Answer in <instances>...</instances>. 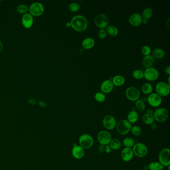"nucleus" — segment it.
<instances>
[{
    "label": "nucleus",
    "instance_id": "obj_6",
    "mask_svg": "<svg viewBox=\"0 0 170 170\" xmlns=\"http://www.w3.org/2000/svg\"><path fill=\"white\" fill-rule=\"evenodd\" d=\"M132 150L134 155L139 158H143L146 156L148 152L147 147L145 144L141 143H138L134 144Z\"/></svg>",
    "mask_w": 170,
    "mask_h": 170
},
{
    "label": "nucleus",
    "instance_id": "obj_50",
    "mask_svg": "<svg viewBox=\"0 0 170 170\" xmlns=\"http://www.w3.org/2000/svg\"><path fill=\"white\" fill-rule=\"evenodd\" d=\"M170 76H169L168 77V83H167L169 85H170Z\"/></svg>",
    "mask_w": 170,
    "mask_h": 170
},
{
    "label": "nucleus",
    "instance_id": "obj_9",
    "mask_svg": "<svg viewBox=\"0 0 170 170\" xmlns=\"http://www.w3.org/2000/svg\"><path fill=\"white\" fill-rule=\"evenodd\" d=\"M97 140L99 144L103 146L109 144L112 140V136L109 132L106 130L101 131L97 134Z\"/></svg>",
    "mask_w": 170,
    "mask_h": 170
},
{
    "label": "nucleus",
    "instance_id": "obj_16",
    "mask_svg": "<svg viewBox=\"0 0 170 170\" xmlns=\"http://www.w3.org/2000/svg\"><path fill=\"white\" fill-rule=\"evenodd\" d=\"M142 17L140 14L135 13L132 14L129 17V23L132 26H138L142 24Z\"/></svg>",
    "mask_w": 170,
    "mask_h": 170
},
{
    "label": "nucleus",
    "instance_id": "obj_42",
    "mask_svg": "<svg viewBox=\"0 0 170 170\" xmlns=\"http://www.w3.org/2000/svg\"><path fill=\"white\" fill-rule=\"evenodd\" d=\"M38 106L42 108H45L47 107V103L43 101H40L38 102Z\"/></svg>",
    "mask_w": 170,
    "mask_h": 170
},
{
    "label": "nucleus",
    "instance_id": "obj_39",
    "mask_svg": "<svg viewBox=\"0 0 170 170\" xmlns=\"http://www.w3.org/2000/svg\"><path fill=\"white\" fill-rule=\"evenodd\" d=\"M107 33L105 29H100L98 32V37L101 39H104L107 36Z\"/></svg>",
    "mask_w": 170,
    "mask_h": 170
},
{
    "label": "nucleus",
    "instance_id": "obj_11",
    "mask_svg": "<svg viewBox=\"0 0 170 170\" xmlns=\"http://www.w3.org/2000/svg\"><path fill=\"white\" fill-rule=\"evenodd\" d=\"M125 95L127 99L131 101H136L140 96V92L135 87H129L125 91Z\"/></svg>",
    "mask_w": 170,
    "mask_h": 170
},
{
    "label": "nucleus",
    "instance_id": "obj_43",
    "mask_svg": "<svg viewBox=\"0 0 170 170\" xmlns=\"http://www.w3.org/2000/svg\"><path fill=\"white\" fill-rule=\"evenodd\" d=\"M111 151H112V149L109 145L105 146V152L106 153L109 154L111 153Z\"/></svg>",
    "mask_w": 170,
    "mask_h": 170
},
{
    "label": "nucleus",
    "instance_id": "obj_12",
    "mask_svg": "<svg viewBox=\"0 0 170 170\" xmlns=\"http://www.w3.org/2000/svg\"><path fill=\"white\" fill-rule=\"evenodd\" d=\"M94 23L100 29H104L108 26L109 20L107 17L104 14H99L94 18Z\"/></svg>",
    "mask_w": 170,
    "mask_h": 170
},
{
    "label": "nucleus",
    "instance_id": "obj_15",
    "mask_svg": "<svg viewBox=\"0 0 170 170\" xmlns=\"http://www.w3.org/2000/svg\"><path fill=\"white\" fill-rule=\"evenodd\" d=\"M33 17L30 13H26L23 15L22 17V24L26 29H30L33 24Z\"/></svg>",
    "mask_w": 170,
    "mask_h": 170
},
{
    "label": "nucleus",
    "instance_id": "obj_28",
    "mask_svg": "<svg viewBox=\"0 0 170 170\" xmlns=\"http://www.w3.org/2000/svg\"><path fill=\"white\" fill-rule=\"evenodd\" d=\"M165 56V52L162 49L157 48L153 51V56L157 59H161Z\"/></svg>",
    "mask_w": 170,
    "mask_h": 170
},
{
    "label": "nucleus",
    "instance_id": "obj_37",
    "mask_svg": "<svg viewBox=\"0 0 170 170\" xmlns=\"http://www.w3.org/2000/svg\"><path fill=\"white\" fill-rule=\"evenodd\" d=\"M132 76L137 79H141L144 77V72L140 70H136L133 72Z\"/></svg>",
    "mask_w": 170,
    "mask_h": 170
},
{
    "label": "nucleus",
    "instance_id": "obj_3",
    "mask_svg": "<svg viewBox=\"0 0 170 170\" xmlns=\"http://www.w3.org/2000/svg\"><path fill=\"white\" fill-rule=\"evenodd\" d=\"M79 146L84 150H88L92 147L94 144V140L91 136L87 134H84L79 138Z\"/></svg>",
    "mask_w": 170,
    "mask_h": 170
},
{
    "label": "nucleus",
    "instance_id": "obj_14",
    "mask_svg": "<svg viewBox=\"0 0 170 170\" xmlns=\"http://www.w3.org/2000/svg\"><path fill=\"white\" fill-rule=\"evenodd\" d=\"M147 101L150 105L153 107H158L161 104V97L157 93H151L148 96Z\"/></svg>",
    "mask_w": 170,
    "mask_h": 170
},
{
    "label": "nucleus",
    "instance_id": "obj_44",
    "mask_svg": "<svg viewBox=\"0 0 170 170\" xmlns=\"http://www.w3.org/2000/svg\"><path fill=\"white\" fill-rule=\"evenodd\" d=\"M150 127H151V129L153 130H156L157 128L156 124L154 123H153L150 125Z\"/></svg>",
    "mask_w": 170,
    "mask_h": 170
},
{
    "label": "nucleus",
    "instance_id": "obj_25",
    "mask_svg": "<svg viewBox=\"0 0 170 170\" xmlns=\"http://www.w3.org/2000/svg\"><path fill=\"white\" fill-rule=\"evenodd\" d=\"M110 147L113 150H118L121 147V142L119 139L117 138L112 139L109 143Z\"/></svg>",
    "mask_w": 170,
    "mask_h": 170
},
{
    "label": "nucleus",
    "instance_id": "obj_45",
    "mask_svg": "<svg viewBox=\"0 0 170 170\" xmlns=\"http://www.w3.org/2000/svg\"><path fill=\"white\" fill-rule=\"evenodd\" d=\"M165 72L168 75H170V66H168L165 69Z\"/></svg>",
    "mask_w": 170,
    "mask_h": 170
},
{
    "label": "nucleus",
    "instance_id": "obj_7",
    "mask_svg": "<svg viewBox=\"0 0 170 170\" xmlns=\"http://www.w3.org/2000/svg\"><path fill=\"white\" fill-rule=\"evenodd\" d=\"M156 93L160 97L168 95L170 92V86L165 82H160L157 84L155 87Z\"/></svg>",
    "mask_w": 170,
    "mask_h": 170
},
{
    "label": "nucleus",
    "instance_id": "obj_21",
    "mask_svg": "<svg viewBox=\"0 0 170 170\" xmlns=\"http://www.w3.org/2000/svg\"><path fill=\"white\" fill-rule=\"evenodd\" d=\"M95 45V40L91 38H87L83 40L82 42V46L83 48L86 49H92Z\"/></svg>",
    "mask_w": 170,
    "mask_h": 170
},
{
    "label": "nucleus",
    "instance_id": "obj_19",
    "mask_svg": "<svg viewBox=\"0 0 170 170\" xmlns=\"http://www.w3.org/2000/svg\"><path fill=\"white\" fill-rule=\"evenodd\" d=\"M113 87L114 85L111 80H105L101 84V91L103 93H109L113 90Z\"/></svg>",
    "mask_w": 170,
    "mask_h": 170
},
{
    "label": "nucleus",
    "instance_id": "obj_47",
    "mask_svg": "<svg viewBox=\"0 0 170 170\" xmlns=\"http://www.w3.org/2000/svg\"><path fill=\"white\" fill-rule=\"evenodd\" d=\"M3 49V45L2 42L0 40V52H2Z\"/></svg>",
    "mask_w": 170,
    "mask_h": 170
},
{
    "label": "nucleus",
    "instance_id": "obj_26",
    "mask_svg": "<svg viewBox=\"0 0 170 170\" xmlns=\"http://www.w3.org/2000/svg\"><path fill=\"white\" fill-rule=\"evenodd\" d=\"M142 120L144 123L150 125L154 123L155 120L153 115L149 114L146 113L143 115L142 116Z\"/></svg>",
    "mask_w": 170,
    "mask_h": 170
},
{
    "label": "nucleus",
    "instance_id": "obj_22",
    "mask_svg": "<svg viewBox=\"0 0 170 170\" xmlns=\"http://www.w3.org/2000/svg\"><path fill=\"white\" fill-rule=\"evenodd\" d=\"M138 114L135 110L130 111L127 116V120L130 123H135L138 120Z\"/></svg>",
    "mask_w": 170,
    "mask_h": 170
},
{
    "label": "nucleus",
    "instance_id": "obj_40",
    "mask_svg": "<svg viewBox=\"0 0 170 170\" xmlns=\"http://www.w3.org/2000/svg\"><path fill=\"white\" fill-rule=\"evenodd\" d=\"M98 151L100 154H102L104 153V152H105V146L100 144L98 147Z\"/></svg>",
    "mask_w": 170,
    "mask_h": 170
},
{
    "label": "nucleus",
    "instance_id": "obj_2",
    "mask_svg": "<svg viewBox=\"0 0 170 170\" xmlns=\"http://www.w3.org/2000/svg\"><path fill=\"white\" fill-rule=\"evenodd\" d=\"M116 128L118 133L121 135H125L130 132L132 125L128 120L122 119L116 124Z\"/></svg>",
    "mask_w": 170,
    "mask_h": 170
},
{
    "label": "nucleus",
    "instance_id": "obj_49",
    "mask_svg": "<svg viewBox=\"0 0 170 170\" xmlns=\"http://www.w3.org/2000/svg\"><path fill=\"white\" fill-rule=\"evenodd\" d=\"M65 26H66V27H67V28H70V26H71V23H70V22H68V23H66V24H65Z\"/></svg>",
    "mask_w": 170,
    "mask_h": 170
},
{
    "label": "nucleus",
    "instance_id": "obj_27",
    "mask_svg": "<svg viewBox=\"0 0 170 170\" xmlns=\"http://www.w3.org/2000/svg\"><path fill=\"white\" fill-rule=\"evenodd\" d=\"M148 168L149 170H163L164 166L160 162H153L148 165Z\"/></svg>",
    "mask_w": 170,
    "mask_h": 170
},
{
    "label": "nucleus",
    "instance_id": "obj_30",
    "mask_svg": "<svg viewBox=\"0 0 170 170\" xmlns=\"http://www.w3.org/2000/svg\"><path fill=\"white\" fill-rule=\"evenodd\" d=\"M153 15V10L150 8L144 9L143 11L142 17L143 19L148 20L150 19Z\"/></svg>",
    "mask_w": 170,
    "mask_h": 170
},
{
    "label": "nucleus",
    "instance_id": "obj_31",
    "mask_svg": "<svg viewBox=\"0 0 170 170\" xmlns=\"http://www.w3.org/2000/svg\"><path fill=\"white\" fill-rule=\"evenodd\" d=\"M123 144L125 147L131 148L135 144V141L132 138L127 137L124 139Z\"/></svg>",
    "mask_w": 170,
    "mask_h": 170
},
{
    "label": "nucleus",
    "instance_id": "obj_34",
    "mask_svg": "<svg viewBox=\"0 0 170 170\" xmlns=\"http://www.w3.org/2000/svg\"><path fill=\"white\" fill-rule=\"evenodd\" d=\"M68 8L71 12H77L80 9V5L77 3H72L69 5Z\"/></svg>",
    "mask_w": 170,
    "mask_h": 170
},
{
    "label": "nucleus",
    "instance_id": "obj_38",
    "mask_svg": "<svg viewBox=\"0 0 170 170\" xmlns=\"http://www.w3.org/2000/svg\"><path fill=\"white\" fill-rule=\"evenodd\" d=\"M141 52L144 56L150 55L151 52V48H150V47L148 46V45H145L142 48Z\"/></svg>",
    "mask_w": 170,
    "mask_h": 170
},
{
    "label": "nucleus",
    "instance_id": "obj_24",
    "mask_svg": "<svg viewBox=\"0 0 170 170\" xmlns=\"http://www.w3.org/2000/svg\"><path fill=\"white\" fill-rule=\"evenodd\" d=\"M106 33L112 37H116L118 34V29L113 25H109L106 27Z\"/></svg>",
    "mask_w": 170,
    "mask_h": 170
},
{
    "label": "nucleus",
    "instance_id": "obj_5",
    "mask_svg": "<svg viewBox=\"0 0 170 170\" xmlns=\"http://www.w3.org/2000/svg\"><path fill=\"white\" fill-rule=\"evenodd\" d=\"M154 120L159 123L166 121L168 118L169 112L164 108H159L154 111L153 114Z\"/></svg>",
    "mask_w": 170,
    "mask_h": 170
},
{
    "label": "nucleus",
    "instance_id": "obj_48",
    "mask_svg": "<svg viewBox=\"0 0 170 170\" xmlns=\"http://www.w3.org/2000/svg\"><path fill=\"white\" fill-rule=\"evenodd\" d=\"M148 23L147 20L143 19L142 21V24H147Z\"/></svg>",
    "mask_w": 170,
    "mask_h": 170
},
{
    "label": "nucleus",
    "instance_id": "obj_10",
    "mask_svg": "<svg viewBox=\"0 0 170 170\" xmlns=\"http://www.w3.org/2000/svg\"><path fill=\"white\" fill-rule=\"evenodd\" d=\"M159 77V73L158 70L155 68H146L144 72V77L146 80L150 82H154Z\"/></svg>",
    "mask_w": 170,
    "mask_h": 170
},
{
    "label": "nucleus",
    "instance_id": "obj_36",
    "mask_svg": "<svg viewBox=\"0 0 170 170\" xmlns=\"http://www.w3.org/2000/svg\"><path fill=\"white\" fill-rule=\"evenodd\" d=\"M131 131L133 134V135L135 136H139L141 135V133H142V130L141 129L136 125H135L134 126H132L131 129Z\"/></svg>",
    "mask_w": 170,
    "mask_h": 170
},
{
    "label": "nucleus",
    "instance_id": "obj_4",
    "mask_svg": "<svg viewBox=\"0 0 170 170\" xmlns=\"http://www.w3.org/2000/svg\"><path fill=\"white\" fill-rule=\"evenodd\" d=\"M29 10L31 16L40 17L42 16L45 12V7L40 2H34L30 5Z\"/></svg>",
    "mask_w": 170,
    "mask_h": 170
},
{
    "label": "nucleus",
    "instance_id": "obj_46",
    "mask_svg": "<svg viewBox=\"0 0 170 170\" xmlns=\"http://www.w3.org/2000/svg\"><path fill=\"white\" fill-rule=\"evenodd\" d=\"M153 113H154V111L152 110L151 109H149L147 110V111H146V113L149 114L153 115Z\"/></svg>",
    "mask_w": 170,
    "mask_h": 170
},
{
    "label": "nucleus",
    "instance_id": "obj_1",
    "mask_svg": "<svg viewBox=\"0 0 170 170\" xmlns=\"http://www.w3.org/2000/svg\"><path fill=\"white\" fill-rule=\"evenodd\" d=\"M70 23L73 30L78 32L84 31L88 26L87 20L84 16L82 15H77L73 17Z\"/></svg>",
    "mask_w": 170,
    "mask_h": 170
},
{
    "label": "nucleus",
    "instance_id": "obj_33",
    "mask_svg": "<svg viewBox=\"0 0 170 170\" xmlns=\"http://www.w3.org/2000/svg\"><path fill=\"white\" fill-rule=\"evenodd\" d=\"M17 12L19 13V14L24 15L28 12V10H29V8L26 5L20 4L17 8Z\"/></svg>",
    "mask_w": 170,
    "mask_h": 170
},
{
    "label": "nucleus",
    "instance_id": "obj_32",
    "mask_svg": "<svg viewBox=\"0 0 170 170\" xmlns=\"http://www.w3.org/2000/svg\"><path fill=\"white\" fill-rule=\"evenodd\" d=\"M135 106L137 110L141 112L144 111L146 108V105L144 101L140 99H138L136 101Z\"/></svg>",
    "mask_w": 170,
    "mask_h": 170
},
{
    "label": "nucleus",
    "instance_id": "obj_35",
    "mask_svg": "<svg viewBox=\"0 0 170 170\" xmlns=\"http://www.w3.org/2000/svg\"><path fill=\"white\" fill-rule=\"evenodd\" d=\"M96 100L99 102H103L106 99V96L105 94L101 92H97L94 96Z\"/></svg>",
    "mask_w": 170,
    "mask_h": 170
},
{
    "label": "nucleus",
    "instance_id": "obj_23",
    "mask_svg": "<svg viewBox=\"0 0 170 170\" xmlns=\"http://www.w3.org/2000/svg\"><path fill=\"white\" fill-rule=\"evenodd\" d=\"M112 82L113 83V85H115L116 86H120L123 85L125 83V78L123 76L118 75L113 77Z\"/></svg>",
    "mask_w": 170,
    "mask_h": 170
},
{
    "label": "nucleus",
    "instance_id": "obj_17",
    "mask_svg": "<svg viewBox=\"0 0 170 170\" xmlns=\"http://www.w3.org/2000/svg\"><path fill=\"white\" fill-rule=\"evenodd\" d=\"M84 150L82 147L79 145L78 146L77 144L74 145L72 149V155L75 159L78 160L82 159V158H84Z\"/></svg>",
    "mask_w": 170,
    "mask_h": 170
},
{
    "label": "nucleus",
    "instance_id": "obj_20",
    "mask_svg": "<svg viewBox=\"0 0 170 170\" xmlns=\"http://www.w3.org/2000/svg\"><path fill=\"white\" fill-rule=\"evenodd\" d=\"M154 61V57L151 55L144 56L142 60L143 66L146 68H151L153 65Z\"/></svg>",
    "mask_w": 170,
    "mask_h": 170
},
{
    "label": "nucleus",
    "instance_id": "obj_18",
    "mask_svg": "<svg viewBox=\"0 0 170 170\" xmlns=\"http://www.w3.org/2000/svg\"><path fill=\"white\" fill-rule=\"evenodd\" d=\"M122 159L126 162L130 161L133 158L134 153L132 149L130 148H126L122 150L121 154Z\"/></svg>",
    "mask_w": 170,
    "mask_h": 170
},
{
    "label": "nucleus",
    "instance_id": "obj_41",
    "mask_svg": "<svg viewBox=\"0 0 170 170\" xmlns=\"http://www.w3.org/2000/svg\"><path fill=\"white\" fill-rule=\"evenodd\" d=\"M27 101H28L29 104L33 105H35L37 103V101L34 98H30V99H28Z\"/></svg>",
    "mask_w": 170,
    "mask_h": 170
},
{
    "label": "nucleus",
    "instance_id": "obj_8",
    "mask_svg": "<svg viewBox=\"0 0 170 170\" xmlns=\"http://www.w3.org/2000/svg\"><path fill=\"white\" fill-rule=\"evenodd\" d=\"M159 162L164 167H168L170 165V150L164 148L160 151L159 154Z\"/></svg>",
    "mask_w": 170,
    "mask_h": 170
},
{
    "label": "nucleus",
    "instance_id": "obj_29",
    "mask_svg": "<svg viewBox=\"0 0 170 170\" xmlns=\"http://www.w3.org/2000/svg\"><path fill=\"white\" fill-rule=\"evenodd\" d=\"M142 91L144 94L150 95L153 91V86L149 83H145L142 85Z\"/></svg>",
    "mask_w": 170,
    "mask_h": 170
},
{
    "label": "nucleus",
    "instance_id": "obj_13",
    "mask_svg": "<svg viewBox=\"0 0 170 170\" xmlns=\"http://www.w3.org/2000/svg\"><path fill=\"white\" fill-rule=\"evenodd\" d=\"M103 125L107 130H112L116 127V120L114 117L108 115L104 117L102 122Z\"/></svg>",
    "mask_w": 170,
    "mask_h": 170
}]
</instances>
